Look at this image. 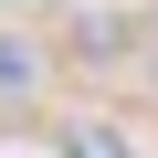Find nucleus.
<instances>
[{
	"mask_svg": "<svg viewBox=\"0 0 158 158\" xmlns=\"http://www.w3.org/2000/svg\"><path fill=\"white\" fill-rule=\"evenodd\" d=\"M63 42L85 53V63H106V53H127V21H116V11H74V21H63Z\"/></svg>",
	"mask_w": 158,
	"mask_h": 158,
	"instance_id": "obj_1",
	"label": "nucleus"
},
{
	"mask_svg": "<svg viewBox=\"0 0 158 158\" xmlns=\"http://www.w3.org/2000/svg\"><path fill=\"white\" fill-rule=\"evenodd\" d=\"M63 158H127V137L95 127V116H74V127H63Z\"/></svg>",
	"mask_w": 158,
	"mask_h": 158,
	"instance_id": "obj_2",
	"label": "nucleus"
},
{
	"mask_svg": "<svg viewBox=\"0 0 158 158\" xmlns=\"http://www.w3.org/2000/svg\"><path fill=\"white\" fill-rule=\"evenodd\" d=\"M32 85H42V53L32 42H0V95H32Z\"/></svg>",
	"mask_w": 158,
	"mask_h": 158,
	"instance_id": "obj_3",
	"label": "nucleus"
},
{
	"mask_svg": "<svg viewBox=\"0 0 158 158\" xmlns=\"http://www.w3.org/2000/svg\"><path fill=\"white\" fill-rule=\"evenodd\" d=\"M148 74H158V53H148Z\"/></svg>",
	"mask_w": 158,
	"mask_h": 158,
	"instance_id": "obj_4",
	"label": "nucleus"
}]
</instances>
